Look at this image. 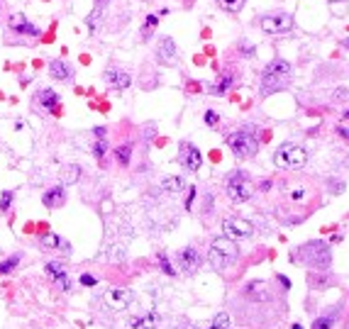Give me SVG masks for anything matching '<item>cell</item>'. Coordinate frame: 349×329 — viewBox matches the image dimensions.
Returning <instances> with one entry per match:
<instances>
[{"label":"cell","instance_id":"1","mask_svg":"<svg viewBox=\"0 0 349 329\" xmlns=\"http://www.w3.org/2000/svg\"><path fill=\"white\" fill-rule=\"evenodd\" d=\"M239 256V249L235 244V239L230 237H217L212 244H210L208 259L212 263V268H227L230 263H235Z\"/></svg>","mask_w":349,"mask_h":329},{"label":"cell","instance_id":"2","mask_svg":"<svg viewBox=\"0 0 349 329\" xmlns=\"http://www.w3.org/2000/svg\"><path fill=\"white\" fill-rule=\"evenodd\" d=\"M291 64L288 61H283V59H274L269 66L264 69V93H271V90H281V88H286V83L291 78Z\"/></svg>","mask_w":349,"mask_h":329},{"label":"cell","instance_id":"3","mask_svg":"<svg viewBox=\"0 0 349 329\" xmlns=\"http://www.w3.org/2000/svg\"><path fill=\"white\" fill-rule=\"evenodd\" d=\"M274 164L279 168H303L308 164V151L293 142H286L274 154Z\"/></svg>","mask_w":349,"mask_h":329},{"label":"cell","instance_id":"4","mask_svg":"<svg viewBox=\"0 0 349 329\" xmlns=\"http://www.w3.org/2000/svg\"><path fill=\"white\" fill-rule=\"evenodd\" d=\"M227 147L239 159H249V156H256V151H259V139L249 129H237V132L227 134Z\"/></svg>","mask_w":349,"mask_h":329},{"label":"cell","instance_id":"5","mask_svg":"<svg viewBox=\"0 0 349 329\" xmlns=\"http://www.w3.org/2000/svg\"><path fill=\"white\" fill-rule=\"evenodd\" d=\"M227 195L232 203H247L251 195H254V185L249 183V178L242 173V171H235L230 173V180H227Z\"/></svg>","mask_w":349,"mask_h":329},{"label":"cell","instance_id":"6","mask_svg":"<svg viewBox=\"0 0 349 329\" xmlns=\"http://www.w3.org/2000/svg\"><path fill=\"white\" fill-rule=\"evenodd\" d=\"M259 25L266 34H279V32H288L293 27V17L286 13H276V15H264L259 20Z\"/></svg>","mask_w":349,"mask_h":329},{"label":"cell","instance_id":"7","mask_svg":"<svg viewBox=\"0 0 349 329\" xmlns=\"http://www.w3.org/2000/svg\"><path fill=\"white\" fill-rule=\"evenodd\" d=\"M223 232L225 237L230 239H247L254 234V224L249 219H242V217H230L223 222Z\"/></svg>","mask_w":349,"mask_h":329},{"label":"cell","instance_id":"8","mask_svg":"<svg viewBox=\"0 0 349 329\" xmlns=\"http://www.w3.org/2000/svg\"><path fill=\"white\" fill-rule=\"evenodd\" d=\"M303 254H308V261H310L315 268L330 266V259H332L327 244H322V242H310V244H306V247H303Z\"/></svg>","mask_w":349,"mask_h":329},{"label":"cell","instance_id":"9","mask_svg":"<svg viewBox=\"0 0 349 329\" xmlns=\"http://www.w3.org/2000/svg\"><path fill=\"white\" fill-rule=\"evenodd\" d=\"M179 161H181L188 171H198V168L203 166V156H200V151H198L196 144L181 142V147H179Z\"/></svg>","mask_w":349,"mask_h":329},{"label":"cell","instance_id":"10","mask_svg":"<svg viewBox=\"0 0 349 329\" xmlns=\"http://www.w3.org/2000/svg\"><path fill=\"white\" fill-rule=\"evenodd\" d=\"M105 302L110 305L112 310H117V312H122L129 307V302H132V293L127 288H110L105 293Z\"/></svg>","mask_w":349,"mask_h":329},{"label":"cell","instance_id":"11","mask_svg":"<svg viewBox=\"0 0 349 329\" xmlns=\"http://www.w3.org/2000/svg\"><path fill=\"white\" fill-rule=\"evenodd\" d=\"M156 56H159L164 64H173V61L179 59V46H176V41L171 39V37H161L159 44H156Z\"/></svg>","mask_w":349,"mask_h":329},{"label":"cell","instance_id":"12","mask_svg":"<svg viewBox=\"0 0 349 329\" xmlns=\"http://www.w3.org/2000/svg\"><path fill=\"white\" fill-rule=\"evenodd\" d=\"M8 25L13 32L17 34H29V37H39V27H34L32 22H27V17L25 15H10V20H8Z\"/></svg>","mask_w":349,"mask_h":329},{"label":"cell","instance_id":"13","mask_svg":"<svg viewBox=\"0 0 349 329\" xmlns=\"http://www.w3.org/2000/svg\"><path fill=\"white\" fill-rule=\"evenodd\" d=\"M179 266H181V271H186V273H196L198 266H200V254L193 247L183 249L181 254H179Z\"/></svg>","mask_w":349,"mask_h":329},{"label":"cell","instance_id":"14","mask_svg":"<svg viewBox=\"0 0 349 329\" xmlns=\"http://www.w3.org/2000/svg\"><path fill=\"white\" fill-rule=\"evenodd\" d=\"M47 273H49V278L54 280L56 286L61 290H66L69 293L71 290V280H69V273L64 271V266H59L56 261H52V263H47Z\"/></svg>","mask_w":349,"mask_h":329},{"label":"cell","instance_id":"15","mask_svg":"<svg viewBox=\"0 0 349 329\" xmlns=\"http://www.w3.org/2000/svg\"><path fill=\"white\" fill-rule=\"evenodd\" d=\"M64 200H66L64 185H56V188H52V191H47V193L42 195L44 207H49V210H54V207H61V205H64Z\"/></svg>","mask_w":349,"mask_h":329},{"label":"cell","instance_id":"16","mask_svg":"<svg viewBox=\"0 0 349 329\" xmlns=\"http://www.w3.org/2000/svg\"><path fill=\"white\" fill-rule=\"evenodd\" d=\"M105 83H110L115 88H127V85L132 83V78H129V73H125V71L108 69L105 71Z\"/></svg>","mask_w":349,"mask_h":329},{"label":"cell","instance_id":"17","mask_svg":"<svg viewBox=\"0 0 349 329\" xmlns=\"http://www.w3.org/2000/svg\"><path fill=\"white\" fill-rule=\"evenodd\" d=\"M49 73L56 81H71V69L61 61V59H52L49 61Z\"/></svg>","mask_w":349,"mask_h":329},{"label":"cell","instance_id":"18","mask_svg":"<svg viewBox=\"0 0 349 329\" xmlns=\"http://www.w3.org/2000/svg\"><path fill=\"white\" fill-rule=\"evenodd\" d=\"M37 98H39V105H42V108L52 110V112H56V110H59V96H56L52 88H44V90Z\"/></svg>","mask_w":349,"mask_h":329},{"label":"cell","instance_id":"19","mask_svg":"<svg viewBox=\"0 0 349 329\" xmlns=\"http://www.w3.org/2000/svg\"><path fill=\"white\" fill-rule=\"evenodd\" d=\"M156 322H159V315L156 312H149V315H144V317H135L129 322V327L132 329H154Z\"/></svg>","mask_w":349,"mask_h":329},{"label":"cell","instance_id":"20","mask_svg":"<svg viewBox=\"0 0 349 329\" xmlns=\"http://www.w3.org/2000/svg\"><path fill=\"white\" fill-rule=\"evenodd\" d=\"M39 244H42L44 249H59V247L69 249V244H64V239H61L59 234H54V232L42 234V237H39Z\"/></svg>","mask_w":349,"mask_h":329},{"label":"cell","instance_id":"21","mask_svg":"<svg viewBox=\"0 0 349 329\" xmlns=\"http://www.w3.org/2000/svg\"><path fill=\"white\" fill-rule=\"evenodd\" d=\"M183 178L181 176H171V178H166L164 183H161V191L164 193H171V195H176V193H181L183 191Z\"/></svg>","mask_w":349,"mask_h":329},{"label":"cell","instance_id":"22","mask_svg":"<svg viewBox=\"0 0 349 329\" xmlns=\"http://www.w3.org/2000/svg\"><path fill=\"white\" fill-rule=\"evenodd\" d=\"M244 3H247V0H217V8H220V10H225V13H239V10H242V8H244Z\"/></svg>","mask_w":349,"mask_h":329},{"label":"cell","instance_id":"23","mask_svg":"<svg viewBox=\"0 0 349 329\" xmlns=\"http://www.w3.org/2000/svg\"><path fill=\"white\" fill-rule=\"evenodd\" d=\"M156 25H159V17L156 15H149L144 20V25H142V39H152V32L156 29Z\"/></svg>","mask_w":349,"mask_h":329},{"label":"cell","instance_id":"24","mask_svg":"<svg viewBox=\"0 0 349 329\" xmlns=\"http://www.w3.org/2000/svg\"><path fill=\"white\" fill-rule=\"evenodd\" d=\"M232 83H235V78H232V76H223V81L215 83V85H210L208 90H210V93H215V96H223V93L227 90V88H230V85H232Z\"/></svg>","mask_w":349,"mask_h":329},{"label":"cell","instance_id":"25","mask_svg":"<svg viewBox=\"0 0 349 329\" xmlns=\"http://www.w3.org/2000/svg\"><path fill=\"white\" fill-rule=\"evenodd\" d=\"M115 156H117V161L122 166L129 164V156H132V144H122V147H117L115 149Z\"/></svg>","mask_w":349,"mask_h":329},{"label":"cell","instance_id":"26","mask_svg":"<svg viewBox=\"0 0 349 329\" xmlns=\"http://www.w3.org/2000/svg\"><path fill=\"white\" fill-rule=\"evenodd\" d=\"M81 178V166H66L64 168V183L69 185V183H76V180Z\"/></svg>","mask_w":349,"mask_h":329},{"label":"cell","instance_id":"27","mask_svg":"<svg viewBox=\"0 0 349 329\" xmlns=\"http://www.w3.org/2000/svg\"><path fill=\"white\" fill-rule=\"evenodd\" d=\"M210 329H230V315L227 312H217L215 319L210 322Z\"/></svg>","mask_w":349,"mask_h":329},{"label":"cell","instance_id":"28","mask_svg":"<svg viewBox=\"0 0 349 329\" xmlns=\"http://www.w3.org/2000/svg\"><path fill=\"white\" fill-rule=\"evenodd\" d=\"M156 261H159V266H161V271H164V273H166V275H176V268L171 266V261H168V256H166V254H159V256H156Z\"/></svg>","mask_w":349,"mask_h":329},{"label":"cell","instance_id":"29","mask_svg":"<svg viewBox=\"0 0 349 329\" xmlns=\"http://www.w3.org/2000/svg\"><path fill=\"white\" fill-rule=\"evenodd\" d=\"M17 263H20V256H10L8 261H3V263H0V273L5 275V273H10V271H15V268H17Z\"/></svg>","mask_w":349,"mask_h":329},{"label":"cell","instance_id":"30","mask_svg":"<svg viewBox=\"0 0 349 329\" xmlns=\"http://www.w3.org/2000/svg\"><path fill=\"white\" fill-rule=\"evenodd\" d=\"M13 198H15L13 191L3 193V198H0V212H8V210H10V205H13Z\"/></svg>","mask_w":349,"mask_h":329},{"label":"cell","instance_id":"31","mask_svg":"<svg viewBox=\"0 0 349 329\" xmlns=\"http://www.w3.org/2000/svg\"><path fill=\"white\" fill-rule=\"evenodd\" d=\"M105 149H108V142H105V137H98L96 147H93V156H96V159H103V156H105Z\"/></svg>","mask_w":349,"mask_h":329},{"label":"cell","instance_id":"32","mask_svg":"<svg viewBox=\"0 0 349 329\" xmlns=\"http://www.w3.org/2000/svg\"><path fill=\"white\" fill-rule=\"evenodd\" d=\"M217 122H220V115H217L215 110H208V112H205V124H208V127H217Z\"/></svg>","mask_w":349,"mask_h":329},{"label":"cell","instance_id":"33","mask_svg":"<svg viewBox=\"0 0 349 329\" xmlns=\"http://www.w3.org/2000/svg\"><path fill=\"white\" fill-rule=\"evenodd\" d=\"M313 329H332V319L330 317H320L313 322Z\"/></svg>","mask_w":349,"mask_h":329},{"label":"cell","instance_id":"34","mask_svg":"<svg viewBox=\"0 0 349 329\" xmlns=\"http://www.w3.org/2000/svg\"><path fill=\"white\" fill-rule=\"evenodd\" d=\"M330 191L337 193V195L344 193V183H342V180H330Z\"/></svg>","mask_w":349,"mask_h":329},{"label":"cell","instance_id":"35","mask_svg":"<svg viewBox=\"0 0 349 329\" xmlns=\"http://www.w3.org/2000/svg\"><path fill=\"white\" fill-rule=\"evenodd\" d=\"M81 283L88 286V288H93V286L98 283V278H93V275H81Z\"/></svg>","mask_w":349,"mask_h":329},{"label":"cell","instance_id":"36","mask_svg":"<svg viewBox=\"0 0 349 329\" xmlns=\"http://www.w3.org/2000/svg\"><path fill=\"white\" fill-rule=\"evenodd\" d=\"M193 195H196V188H191V195H188V200H186V207H188V210L193 205Z\"/></svg>","mask_w":349,"mask_h":329},{"label":"cell","instance_id":"37","mask_svg":"<svg viewBox=\"0 0 349 329\" xmlns=\"http://www.w3.org/2000/svg\"><path fill=\"white\" fill-rule=\"evenodd\" d=\"M279 283H281V286H283L286 290L291 288V280H288V278H283V275H279Z\"/></svg>","mask_w":349,"mask_h":329},{"label":"cell","instance_id":"38","mask_svg":"<svg viewBox=\"0 0 349 329\" xmlns=\"http://www.w3.org/2000/svg\"><path fill=\"white\" fill-rule=\"evenodd\" d=\"M337 134H339V137H344V139H349V129H344V127H337Z\"/></svg>","mask_w":349,"mask_h":329},{"label":"cell","instance_id":"39","mask_svg":"<svg viewBox=\"0 0 349 329\" xmlns=\"http://www.w3.org/2000/svg\"><path fill=\"white\" fill-rule=\"evenodd\" d=\"M291 195H293L295 200H303V195H306V191H293Z\"/></svg>","mask_w":349,"mask_h":329},{"label":"cell","instance_id":"40","mask_svg":"<svg viewBox=\"0 0 349 329\" xmlns=\"http://www.w3.org/2000/svg\"><path fill=\"white\" fill-rule=\"evenodd\" d=\"M344 120H349V108L344 110Z\"/></svg>","mask_w":349,"mask_h":329},{"label":"cell","instance_id":"41","mask_svg":"<svg viewBox=\"0 0 349 329\" xmlns=\"http://www.w3.org/2000/svg\"><path fill=\"white\" fill-rule=\"evenodd\" d=\"M291 329H303V327H300V324H293V327H291Z\"/></svg>","mask_w":349,"mask_h":329},{"label":"cell","instance_id":"42","mask_svg":"<svg viewBox=\"0 0 349 329\" xmlns=\"http://www.w3.org/2000/svg\"><path fill=\"white\" fill-rule=\"evenodd\" d=\"M98 3H100V5H105V3H108V0H98Z\"/></svg>","mask_w":349,"mask_h":329},{"label":"cell","instance_id":"43","mask_svg":"<svg viewBox=\"0 0 349 329\" xmlns=\"http://www.w3.org/2000/svg\"><path fill=\"white\" fill-rule=\"evenodd\" d=\"M181 329H193V327H181Z\"/></svg>","mask_w":349,"mask_h":329}]
</instances>
